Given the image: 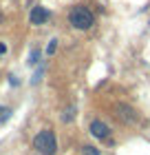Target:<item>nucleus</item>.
<instances>
[{"label":"nucleus","instance_id":"nucleus-1","mask_svg":"<svg viewBox=\"0 0 150 155\" xmlns=\"http://www.w3.org/2000/svg\"><path fill=\"white\" fill-rule=\"evenodd\" d=\"M69 22L73 25L75 29L86 31V29H91V27L95 25V16H93V11L88 9V7L75 5L73 9H71V13H69Z\"/></svg>","mask_w":150,"mask_h":155},{"label":"nucleus","instance_id":"nucleus-2","mask_svg":"<svg viewBox=\"0 0 150 155\" xmlns=\"http://www.w3.org/2000/svg\"><path fill=\"white\" fill-rule=\"evenodd\" d=\"M33 146L35 151H38L40 155H55V151H58V140H55V133L53 131H40L38 135H35L33 140Z\"/></svg>","mask_w":150,"mask_h":155},{"label":"nucleus","instance_id":"nucleus-3","mask_svg":"<svg viewBox=\"0 0 150 155\" xmlns=\"http://www.w3.org/2000/svg\"><path fill=\"white\" fill-rule=\"evenodd\" d=\"M88 129H91V133H93V135H95L97 140H108V137H110V129H108V124L102 122V120H93Z\"/></svg>","mask_w":150,"mask_h":155},{"label":"nucleus","instance_id":"nucleus-4","mask_svg":"<svg viewBox=\"0 0 150 155\" xmlns=\"http://www.w3.org/2000/svg\"><path fill=\"white\" fill-rule=\"evenodd\" d=\"M29 20H31V25L35 27H40V25H44L46 20H49V11L44 9V7H40V5H35L31 13H29Z\"/></svg>","mask_w":150,"mask_h":155},{"label":"nucleus","instance_id":"nucleus-5","mask_svg":"<svg viewBox=\"0 0 150 155\" xmlns=\"http://www.w3.org/2000/svg\"><path fill=\"white\" fill-rule=\"evenodd\" d=\"M117 117L121 120V122H126V124L137 122V113H135V109L132 107H126V104H119V107H117Z\"/></svg>","mask_w":150,"mask_h":155},{"label":"nucleus","instance_id":"nucleus-6","mask_svg":"<svg viewBox=\"0 0 150 155\" xmlns=\"http://www.w3.org/2000/svg\"><path fill=\"white\" fill-rule=\"evenodd\" d=\"M11 115V109L9 107H0V122H7Z\"/></svg>","mask_w":150,"mask_h":155},{"label":"nucleus","instance_id":"nucleus-7","mask_svg":"<svg viewBox=\"0 0 150 155\" xmlns=\"http://www.w3.org/2000/svg\"><path fill=\"white\" fill-rule=\"evenodd\" d=\"M38 62H40V51H38V49H33L31 55H29V64H38Z\"/></svg>","mask_w":150,"mask_h":155},{"label":"nucleus","instance_id":"nucleus-8","mask_svg":"<svg viewBox=\"0 0 150 155\" xmlns=\"http://www.w3.org/2000/svg\"><path fill=\"white\" fill-rule=\"evenodd\" d=\"M55 49H58V40H51V42H49V47H46V53H49V55H53V53H55Z\"/></svg>","mask_w":150,"mask_h":155},{"label":"nucleus","instance_id":"nucleus-9","mask_svg":"<svg viewBox=\"0 0 150 155\" xmlns=\"http://www.w3.org/2000/svg\"><path fill=\"white\" fill-rule=\"evenodd\" d=\"M84 149H86V151H88V153H91V155H99V153H97V151H95V149H93V146H84Z\"/></svg>","mask_w":150,"mask_h":155},{"label":"nucleus","instance_id":"nucleus-10","mask_svg":"<svg viewBox=\"0 0 150 155\" xmlns=\"http://www.w3.org/2000/svg\"><path fill=\"white\" fill-rule=\"evenodd\" d=\"M5 51H7V47L2 45V42H0V53H5Z\"/></svg>","mask_w":150,"mask_h":155}]
</instances>
